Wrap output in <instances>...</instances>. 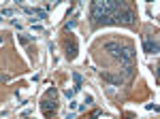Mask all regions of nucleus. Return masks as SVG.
<instances>
[{
    "label": "nucleus",
    "instance_id": "nucleus-1",
    "mask_svg": "<svg viewBox=\"0 0 160 119\" xmlns=\"http://www.w3.org/2000/svg\"><path fill=\"white\" fill-rule=\"evenodd\" d=\"M43 113H45V115L56 113V89H53V87L47 92V98L43 100Z\"/></svg>",
    "mask_w": 160,
    "mask_h": 119
},
{
    "label": "nucleus",
    "instance_id": "nucleus-2",
    "mask_svg": "<svg viewBox=\"0 0 160 119\" xmlns=\"http://www.w3.org/2000/svg\"><path fill=\"white\" fill-rule=\"evenodd\" d=\"M143 49H145V53H158V43L152 40L149 36H145L143 38Z\"/></svg>",
    "mask_w": 160,
    "mask_h": 119
}]
</instances>
